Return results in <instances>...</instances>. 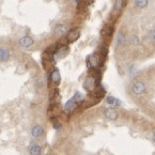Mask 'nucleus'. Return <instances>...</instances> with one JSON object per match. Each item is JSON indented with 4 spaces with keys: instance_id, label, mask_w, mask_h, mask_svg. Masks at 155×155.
<instances>
[{
    "instance_id": "14",
    "label": "nucleus",
    "mask_w": 155,
    "mask_h": 155,
    "mask_svg": "<svg viewBox=\"0 0 155 155\" xmlns=\"http://www.w3.org/2000/svg\"><path fill=\"white\" fill-rule=\"evenodd\" d=\"M106 102L107 104H109L110 106H120L121 105V102H120L119 100H117L115 98H113V96H108V98H106Z\"/></svg>"
},
{
    "instance_id": "15",
    "label": "nucleus",
    "mask_w": 155,
    "mask_h": 155,
    "mask_svg": "<svg viewBox=\"0 0 155 155\" xmlns=\"http://www.w3.org/2000/svg\"><path fill=\"white\" fill-rule=\"evenodd\" d=\"M148 2H149V0H135V5H136V7L140 8V9L146 8V5H148Z\"/></svg>"
},
{
    "instance_id": "22",
    "label": "nucleus",
    "mask_w": 155,
    "mask_h": 155,
    "mask_svg": "<svg viewBox=\"0 0 155 155\" xmlns=\"http://www.w3.org/2000/svg\"><path fill=\"white\" fill-rule=\"evenodd\" d=\"M76 2H78V3H79V0H75Z\"/></svg>"
},
{
    "instance_id": "20",
    "label": "nucleus",
    "mask_w": 155,
    "mask_h": 155,
    "mask_svg": "<svg viewBox=\"0 0 155 155\" xmlns=\"http://www.w3.org/2000/svg\"><path fill=\"white\" fill-rule=\"evenodd\" d=\"M148 38H149V40H150L151 42L155 43V30H151L150 32H149V34H148Z\"/></svg>"
},
{
    "instance_id": "4",
    "label": "nucleus",
    "mask_w": 155,
    "mask_h": 155,
    "mask_svg": "<svg viewBox=\"0 0 155 155\" xmlns=\"http://www.w3.org/2000/svg\"><path fill=\"white\" fill-rule=\"evenodd\" d=\"M77 107V103L71 98V100H69L67 103H65V105H64V111L67 112V113H70V112H73V111L75 110V108Z\"/></svg>"
},
{
    "instance_id": "9",
    "label": "nucleus",
    "mask_w": 155,
    "mask_h": 155,
    "mask_svg": "<svg viewBox=\"0 0 155 155\" xmlns=\"http://www.w3.org/2000/svg\"><path fill=\"white\" fill-rule=\"evenodd\" d=\"M50 78H51V81H53L55 84H60V72L58 71L57 69H55L53 72H51V75H50Z\"/></svg>"
},
{
    "instance_id": "19",
    "label": "nucleus",
    "mask_w": 155,
    "mask_h": 155,
    "mask_svg": "<svg viewBox=\"0 0 155 155\" xmlns=\"http://www.w3.org/2000/svg\"><path fill=\"white\" fill-rule=\"evenodd\" d=\"M131 43L132 45H139L140 44V40L137 36H131Z\"/></svg>"
},
{
    "instance_id": "11",
    "label": "nucleus",
    "mask_w": 155,
    "mask_h": 155,
    "mask_svg": "<svg viewBox=\"0 0 155 155\" xmlns=\"http://www.w3.org/2000/svg\"><path fill=\"white\" fill-rule=\"evenodd\" d=\"M67 31V28L64 25H57L55 28V33L58 36H62L63 34H65Z\"/></svg>"
},
{
    "instance_id": "3",
    "label": "nucleus",
    "mask_w": 155,
    "mask_h": 155,
    "mask_svg": "<svg viewBox=\"0 0 155 155\" xmlns=\"http://www.w3.org/2000/svg\"><path fill=\"white\" fill-rule=\"evenodd\" d=\"M19 45L24 48H30L33 45V40L30 36H22V39H19Z\"/></svg>"
},
{
    "instance_id": "7",
    "label": "nucleus",
    "mask_w": 155,
    "mask_h": 155,
    "mask_svg": "<svg viewBox=\"0 0 155 155\" xmlns=\"http://www.w3.org/2000/svg\"><path fill=\"white\" fill-rule=\"evenodd\" d=\"M94 84H95L94 77H88V78L86 79V81H84V87L87 91H92L93 89H94Z\"/></svg>"
},
{
    "instance_id": "6",
    "label": "nucleus",
    "mask_w": 155,
    "mask_h": 155,
    "mask_svg": "<svg viewBox=\"0 0 155 155\" xmlns=\"http://www.w3.org/2000/svg\"><path fill=\"white\" fill-rule=\"evenodd\" d=\"M43 134H44V129H43V127L40 126V125H36V126H33L32 129H31V135L34 138L41 137V136H43Z\"/></svg>"
},
{
    "instance_id": "2",
    "label": "nucleus",
    "mask_w": 155,
    "mask_h": 155,
    "mask_svg": "<svg viewBox=\"0 0 155 155\" xmlns=\"http://www.w3.org/2000/svg\"><path fill=\"white\" fill-rule=\"evenodd\" d=\"M104 115H105V118H106L107 120H109V121H115V120L118 119V113H117V111H115V109H112V108H107V109H105Z\"/></svg>"
},
{
    "instance_id": "12",
    "label": "nucleus",
    "mask_w": 155,
    "mask_h": 155,
    "mask_svg": "<svg viewBox=\"0 0 155 155\" xmlns=\"http://www.w3.org/2000/svg\"><path fill=\"white\" fill-rule=\"evenodd\" d=\"M10 58V51L5 48H0V61H8Z\"/></svg>"
},
{
    "instance_id": "17",
    "label": "nucleus",
    "mask_w": 155,
    "mask_h": 155,
    "mask_svg": "<svg viewBox=\"0 0 155 155\" xmlns=\"http://www.w3.org/2000/svg\"><path fill=\"white\" fill-rule=\"evenodd\" d=\"M84 96L80 92H76L75 95L73 96V100H74V101H75L76 103L82 102V101H84Z\"/></svg>"
},
{
    "instance_id": "16",
    "label": "nucleus",
    "mask_w": 155,
    "mask_h": 155,
    "mask_svg": "<svg viewBox=\"0 0 155 155\" xmlns=\"http://www.w3.org/2000/svg\"><path fill=\"white\" fill-rule=\"evenodd\" d=\"M117 41H118V45L122 46V45L125 44V42H126V38L124 36L123 33H119V34H118V38H117Z\"/></svg>"
},
{
    "instance_id": "5",
    "label": "nucleus",
    "mask_w": 155,
    "mask_h": 155,
    "mask_svg": "<svg viewBox=\"0 0 155 155\" xmlns=\"http://www.w3.org/2000/svg\"><path fill=\"white\" fill-rule=\"evenodd\" d=\"M29 153L30 155H41L42 154V148L38 143H31L29 146Z\"/></svg>"
},
{
    "instance_id": "21",
    "label": "nucleus",
    "mask_w": 155,
    "mask_h": 155,
    "mask_svg": "<svg viewBox=\"0 0 155 155\" xmlns=\"http://www.w3.org/2000/svg\"><path fill=\"white\" fill-rule=\"evenodd\" d=\"M153 141H154V142H155V133H154V134H153Z\"/></svg>"
},
{
    "instance_id": "1",
    "label": "nucleus",
    "mask_w": 155,
    "mask_h": 155,
    "mask_svg": "<svg viewBox=\"0 0 155 155\" xmlns=\"http://www.w3.org/2000/svg\"><path fill=\"white\" fill-rule=\"evenodd\" d=\"M131 90H132V92H133L135 95H142V94L146 93V87L142 81H135V82L132 84Z\"/></svg>"
},
{
    "instance_id": "8",
    "label": "nucleus",
    "mask_w": 155,
    "mask_h": 155,
    "mask_svg": "<svg viewBox=\"0 0 155 155\" xmlns=\"http://www.w3.org/2000/svg\"><path fill=\"white\" fill-rule=\"evenodd\" d=\"M79 38V30H77V29H73L69 32V34H67V41L69 42H75L77 39Z\"/></svg>"
},
{
    "instance_id": "13",
    "label": "nucleus",
    "mask_w": 155,
    "mask_h": 155,
    "mask_svg": "<svg viewBox=\"0 0 155 155\" xmlns=\"http://www.w3.org/2000/svg\"><path fill=\"white\" fill-rule=\"evenodd\" d=\"M67 51H69V48H67V46H62L61 48L58 49L57 53H56V57H57V59H61V58H63L67 53Z\"/></svg>"
},
{
    "instance_id": "18",
    "label": "nucleus",
    "mask_w": 155,
    "mask_h": 155,
    "mask_svg": "<svg viewBox=\"0 0 155 155\" xmlns=\"http://www.w3.org/2000/svg\"><path fill=\"white\" fill-rule=\"evenodd\" d=\"M123 5H124L123 0H117V1H115V8H113V9H115V11H120V10L123 8Z\"/></svg>"
},
{
    "instance_id": "10",
    "label": "nucleus",
    "mask_w": 155,
    "mask_h": 155,
    "mask_svg": "<svg viewBox=\"0 0 155 155\" xmlns=\"http://www.w3.org/2000/svg\"><path fill=\"white\" fill-rule=\"evenodd\" d=\"M88 63L90 67H96L100 64V59L96 55H91L90 57L88 58Z\"/></svg>"
}]
</instances>
